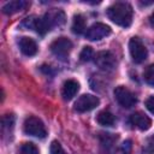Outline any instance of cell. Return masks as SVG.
Listing matches in <instances>:
<instances>
[{"label": "cell", "mask_w": 154, "mask_h": 154, "mask_svg": "<svg viewBox=\"0 0 154 154\" xmlns=\"http://www.w3.org/2000/svg\"><path fill=\"white\" fill-rule=\"evenodd\" d=\"M132 7L128 2H116L106 10L107 17L117 25L128 28L132 22Z\"/></svg>", "instance_id": "cell-1"}, {"label": "cell", "mask_w": 154, "mask_h": 154, "mask_svg": "<svg viewBox=\"0 0 154 154\" xmlns=\"http://www.w3.org/2000/svg\"><path fill=\"white\" fill-rule=\"evenodd\" d=\"M23 130L26 135H30L37 138H45L47 135V130L42 120L34 116H30L24 120Z\"/></svg>", "instance_id": "cell-2"}, {"label": "cell", "mask_w": 154, "mask_h": 154, "mask_svg": "<svg viewBox=\"0 0 154 154\" xmlns=\"http://www.w3.org/2000/svg\"><path fill=\"white\" fill-rule=\"evenodd\" d=\"M129 51H130V55L132 60L136 64H141L147 59V55H148L147 48L141 42V40L137 37H132L129 41Z\"/></svg>", "instance_id": "cell-3"}, {"label": "cell", "mask_w": 154, "mask_h": 154, "mask_svg": "<svg viewBox=\"0 0 154 154\" xmlns=\"http://www.w3.org/2000/svg\"><path fill=\"white\" fill-rule=\"evenodd\" d=\"M99 103H100V100L97 96L91 95V94H83L76 100L75 109L79 113L89 112V111L94 109L96 106H99Z\"/></svg>", "instance_id": "cell-4"}, {"label": "cell", "mask_w": 154, "mask_h": 154, "mask_svg": "<svg viewBox=\"0 0 154 154\" xmlns=\"http://www.w3.org/2000/svg\"><path fill=\"white\" fill-rule=\"evenodd\" d=\"M114 97L117 100V102L125 108H130L136 103V96L124 85H119L114 89Z\"/></svg>", "instance_id": "cell-5"}, {"label": "cell", "mask_w": 154, "mask_h": 154, "mask_svg": "<svg viewBox=\"0 0 154 154\" xmlns=\"http://www.w3.org/2000/svg\"><path fill=\"white\" fill-rule=\"evenodd\" d=\"M94 61L96 66L103 71H112L117 65L116 57L109 51H102L96 53V55L94 57Z\"/></svg>", "instance_id": "cell-6"}, {"label": "cell", "mask_w": 154, "mask_h": 154, "mask_svg": "<svg viewBox=\"0 0 154 154\" xmlns=\"http://www.w3.org/2000/svg\"><path fill=\"white\" fill-rule=\"evenodd\" d=\"M72 49V42L66 37H59L51 43V51L59 58H66Z\"/></svg>", "instance_id": "cell-7"}, {"label": "cell", "mask_w": 154, "mask_h": 154, "mask_svg": "<svg viewBox=\"0 0 154 154\" xmlns=\"http://www.w3.org/2000/svg\"><path fill=\"white\" fill-rule=\"evenodd\" d=\"M111 34V28L103 23H95L85 32V37L90 41H99Z\"/></svg>", "instance_id": "cell-8"}, {"label": "cell", "mask_w": 154, "mask_h": 154, "mask_svg": "<svg viewBox=\"0 0 154 154\" xmlns=\"http://www.w3.org/2000/svg\"><path fill=\"white\" fill-rule=\"evenodd\" d=\"M130 123L142 131L148 130L152 125V120L142 112H135L134 114H131L130 116Z\"/></svg>", "instance_id": "cell-9"}, {"label": "cell", "mask_w": 154, "mask_h": 154, "mask_svg": "<svg viewBox=\"0 0 154 154\" xmlns=\"http://www.w3.org/2000/svg\"><path fill=\"white\" fill-rule=\"evenodd\" d=\"M79 90V84L77 81L75 79H67L64 82L63 84V88H61V96L65 101H69L71 100L76 94L77 91Z\"/></svg>", "instance_id": "cell-10"}, {"label": "cell", "mask_w": 154, "mask_h": 154, "mask_svg": "<svg viewBox=\"0 0 154 154\" xmlns=\"http://www.w3.org/2000/svg\"><path fill=\"white\" fill-rule=\"evenodd\" d=\"M19 48H20V52L26 57H32L37 53L36 42L32 38L26 37V36H24L19 40Z\"/></svg>", "instance_id": "cell-11"}, {"label": "cell", "mask_w": 154, "mask_h": 154, "mask_svg": "<svg viewBox=\"0 0 154 154\" xmlns=\"http://www.w3.org/2000/svg\"><path fill=\"white\" fill-rule=\"evenodd\" d=\"M29 5L30 4L28 1H24V0H13V1L6 2L2 6V12L5 14H13V13H17V12L25 10Z\"/></svg>", "instance_id": "cell-12"}, {"label": "cell", "mask_w": 154, "mask_h": 154, "mask_svg": "<svg viewBox=\"0 0 154 154\" xmlns=\"http://www.w3.org/2000/svg\"><path fill=\"white\" fill-rule=\"evenodd\" d=\"M46 16L48 17L51 24L53 26H60L65 23V14L61 10H57V8H52L49 12L46 13Z\"/></svg>", "instance_id": "cell-13"}, {"label": "cell", "mask_w": 154, "mask_h": 154, "mask_svg": "<svg viewBox=\"0 0 154 154\" xmlns=\"http://www.w3.org/2000/svg\"><path fill=\"white\" fill-rule=\"evenodd\" d=\"M96 122L102 126H112L116 123L114 116L108 111H101L96 116Z\"/></svg>", "instance_id": "cell-14"}, {"label": "cell", "mask_w": 154, "mask_h": 154, "mask_svg": "<svg viewBox=\"0 0 154 154\" xmlns=\"http://www.w3.org/2000/svg\"><path fill=\"white\" fill-rule=\"evenodd\" d=\"M13 125H14V116L13 114H5L2 117V120H1L2 135L4 136L10 135L13 130Z\"/></svg>", "instance_id": "cell-15"}, {"label": "cell", "mask_w": 154, "mask_h": 154, "mask_svg": "<svg viewBox=\"0 0 154 154\" xmlns=\"http://www.w3.org/2000/svg\"><path fill=\"white\" fill-rule=\"evenodd\" d=\"M71 29H72V32H75L77 35L84 32V30H85V19L82 14H76L73 17Z\"/></svg>", "instance_id": "cell-16"}, {"label": "cell", "mask_w": 154, "mask_h": 154, "mask_svg": "<svg viewBox=\"0 0 154 154\" xmlns=\"http://www.w3.org/2000/svg\"><path fill=\"white\" fill-rule=\"evenodd\" d=\"M19 154H40L38 148L31 143V142H25L20 146L19 148Z\"/></svg>", "instance_id": "cell-17"}, {"label": "cell", "mask_w": 154, "mask_h": 154, "mask_svg": "<svg viewBox=\"0 0 154 154\" xmlns=\"http://www.w3.org/2000/svg\"><path fill=\"white\" fill-rule=\"evenodd\" d=\"M143 77H144V81H146L149 85L154 87V64L149 65V66L144 70Z\"/></svg>", "instance_id": "cell-18"}, {"label": "cell", "mask_w": 154, "mask_h": 154, "mask_svg": "<svg viewBox=\"0 0 154 154\" xmlns=\"http://www.w3.org/2000/svg\"><path fill=\"white\" fill-rule=\"evenodd\" d=\"M131 150H132V142L130 140H126L114 152V154H131Z\"/></svg>", "instance_id": "cell-19"}, {"label": "cell", "mask_w": 154, "mask_h": 154, "mask_svg": "<svg viewBox=\"0 0 154 154\" xmlns=\"http://www.w3.org/2000/svg\"><path fill=\"white\" fill-rule=\"evenodd\" d=\"M93 55H94V52H93L91 47L85 46V47H83V49L79 53V59H81V61L85 63V61H89L93 58Z\"/></svg>", "instance_id": "cell-20"}, {"label": "cell", "mask_w": 154, "mask_h": 154, "mask_svg": "<svg viewBox=\"0 0 154 154\" xmlns=\"http://www.w3.org/2000/svg\"><path fill=\"white\" fill-rule=\"evenodd\" d=\"M49 154H66V152L58 141H53L49 147Z\"/></svg>", "instance_id": "cell-21"}, {"label": "cell", "mask_w": 154, "mask_h": 154, "mask_svg": "<svg viewBox=\"0 0 154 154\" xmlns=\"http://www.w3.org/2000/svg\"><path fill=\"white\" fill-rule=\"evenodd\" d=\"M146 107H147V109H148L152 114H154V95L149 96V97L146 100Z\"/></svg>", "instance_id": "cell-22"}, {"label": "cell", "mask_w": 154, "mask_h": 154, "mask_svg": "<svg viewBox=\"0 0 154 154\" xmlns=\"http://www.w3.org/2000/svg\"><path fill=\"white\" fill-rule=\"evenodd\" d=\"M150 22H152V23H154V12L150 14Z\"/></svg>", "instance_id": "cell-23"}]
</instances>
